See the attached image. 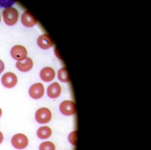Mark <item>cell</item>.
Masks as SVG:
<instances>
[{
    "label": "cell",
    "mask_w": 151,
    "mask_h": 150,
    "mask_svg": "<svg viewBox=\"0 0 151 150\" xmlns=\"http://www.w3.org/2000/svg\"><path fill=\"white\" fill-rule=\"evenodd\" d=\"M3 16L4 21L7 25L13 26L17 22L19 14L16 9L10 7L3 11Z\"/></svg>",
    "instance_id": "1"
},
{
    "label": "cell",
    "mask_w": 151,
    "mask_h": 150,
    "mask_svg": "<svg viewBox=\"0 0 151 150\" xmlns=\"http://www.w3.org/2000/svg\"><path fill=\"white\" fill-rule=\"evenodd\" d=\"M11 143L14 148L17 149H24L29 144V139L26 135L22 133H17L13 136Z\"/></svg>",
    "instance_id": "2"
},
{
    "label": "cell",
    "mask_w": 151,
    "mask_h": 150,
    "mask_svg": "<svg viewBox=\"0 0 151 150\" xmlns=\"http://www.w3.org/2000/svg\"><path fill=\"white\" fill-rule=\"evenodd\" d=\"M52 114L49 109L46 107L40 108L35 114V119L39 123L45 124L47 123L52 119Z\"/></svg>",
    "instance_id": "3"
},
{
    "label": "cell",
    "mask_w": 151,
    "mask_h": 150,
    "mask_svg": "<svg viewBox=\"0 0 151 150\" xmlns=\"http://www.w3.org/2000/svg\"><path fill=\"white\" fill-rule=\"evenodd\" d=\"M60 110L63 114L65 116H71L76 112V106L73 101L66 100L61 103Z\"/></svg>",
    "instance_id": "4"
},
{
    "label": "cell",
    "mask_w": 151,
    "mask_h": 150,
    "mask_svg": "<svg viewBox=\"0 0 151 150\" xmlns=\"http://www.w3.org/2000/svg\"><path fill=\"white\" fill-rule=\"evenodd\" d=\"M10 54L14 59L20 61L26 59L28 53L26 48L23 46L17 45L12 48Z\"/></svg>",
    "instance_id": "5"
},
{
    "label": "cell",
    "mask_w": 151,
    "mask_h": 150,
    "mask_svg": "<svg viewBox=\"0 0 151 150\" xmlns=\"http://www.w3.org/2000/svg\"><path fill=\"white\" fill-rule=\"evenodd\" d=\"M1 81L5 87L11 88L16 85L18 80L15 74L13 72H8L2 76Z\"/></svg>",
    "instance_id": "6"
},
{
    "label": "cell",
    "mask_w": 151,
    "mask_h": 150,
    "mask_svg": "<svg viewBox=\"0 0 151 150\" xmlns=\"http://www.w3.org/2000/svg\"><path fill=\"white\" fill-rule=\"evenodd\" d=\"M45 93V88L41 83H36L32 85L29 89V94L32 99H38L43 97Z\"/></svg>",
    "instance_id": "7"
},
{
    "label": "cell",
    "mask_w": 151,
    "mask_h": 150,
    "mask_svg": "<svg viewBox=\"0 0 151 150\" xmlns=\"http://www.w3.org/2000/svg\"><path fill=\"white\" fill-rule=\"evenodd\" d=\"M37 44L42 49H47L52 46L54 42L49 34H44L39 37Z\"/></svg>",
    "instance_id": "8"
},
{
    "label": "cell",
    "mask_w": 151,
    "mask_h": 150,
    "mask_svg": "<svg viewBox=\"0 0 151 150\" xmlns=\"http://www.w3.org/2000/svg\"><path fill=\"white\" fill-rule=\"evenodd\" d=\"M22 22L26 27L34 26L37 23V19L29 11H26L22 15Z\"/></svg>",
    "instance_id": "9"
},
{
    "label": "cell",
    "mask_w": 151,
    "mask_h": 150,
    "mask_svg": "<svg viewBox=\"0 0 151 150\" xmlns=\"http://www.w3.org/2000/svg\"><path fill=\"white\" fill-rule=\"evenodd\" d=\"M61 91V87L60 84L57 82H54L47 87V95L51 99H56L60 96Z\"/></svg>",
    "instance_id": "10"
},
{
    "label": "cell",
    "mask_w": 151,
    "mask_h": 150,
    "mask_svg": "<svg viewBox=\"0 0 151 150\" xmlns=\"http://www.w3.org/2000/svg\"><path fill=\"white\" fill-rule=\"evenodd\" d=\"M55 72L51 67H45L41 70L40 77L41 79L46 82H49L53 80L55 77Z\"/></svg>",
    "instance_id": "11"
},
{
    "label": "cell",
    "mask_w": 151,
    "mask_h": 150,
    "mask_svg": "<svg viewBox=\"0 0 151 150\" xmlns=\"http://www.w3.org/2000/svg\"><path fill=\"white\" fill-rule=\"evenodd\" d=\"M33 63L32 60L29 57H26L23 61H17L16 67L22 72H27L30 70L33 67Z\"/></svg>",
    "instance_id": "12"
},
{
    "label": "cell",
    "mask_w": 151,
    "mask_h": 150,
    "mask_svg": "<svg viewBox=\"0 0 151 150\" xmlns=\"http://www.w3.org/2000/svg\"><path fill=\"white\" fill-rule=\"evenodd\" d=\"M37 134V136L40 139H47L49 138L52 135V129L48 126H42L39 128Z\"/></svg>",
    "instance_id": "13"
},
{
    "label": "cell",
    "mask_w": 151,
    "mask_h": 150,
    "mask_svg": "<svg viewBox=\"0 0 151 150\" xmlns=\"http://www.w3.org/2000/svg\"><path fill=\"white\" fill-rule=\"evenodd\" d=\"M58 78L60 81L63 83H68L70 81L68 70L66 67H63L59 69L58 72Z\"/></svg>",
    "instance_id": "14"
},
{
    "label": "cell",
    "mask_w": 151,
    "mask_h": 150,
    "mask_svg": "<svg viewBox=\"0 0 151 150\" xmlns=\"http://www.w3.org/2000/svg\"><path fill=\"white\" fill-rule=\"evenodd\" d=\"M39 150H55V146L52 142L45 141L40 144Z\"/></svg>",
    "instance_id": "15"
},
{
    "label": "cell",
    "mask_w": 151,
    "mask_h": 150,
    "mask_svg": "<svg viewBox=\"0 0 151 150\" xmlns=\"http://www.w3.org/2000/svg\"><path fill=\"white\" fill-rule=\"evenodd\" d=\"M77 131H72L69 135L68 140L70 143L74 146L77 145Z\"/></svg>",
    "instance_id": "16"
},
{
    "label": "cell",
    "mask_w": 151,
    "mask_h": 150,
    "mask_svg": "<svg viewBox=\"0 0 151 150\" xmlns=\"http://www.w3.org/2000/svg\"><path fill=\"white\" fill-rule=\"evenodd\" d=\"M14 1H6L5 2L4 1H0V7H8L11 6L12 4L14 3Z\"/></svg>",
    "instance_id": "17"
},
{
    "label": "cell",
    "mask_w": 151,
    "mask_h": 150,
    "mask_svg": "<svg viewBox=\"0 0 151 150\" xmlns=\"http://www.w3.org/2000/svg\"><path fill=\"white\" fill-rule=\"evenodd\" d=\"M4 69H5V64L1 60H0V74L2 73Z\"/></svg>",
    "instance_id": "18"
},
{
    "label": "cell",
    "mask_w": 151,
    "mask_h": 150,
    "mask_svg": "<svg viewBox=\"0 0 151 150\" xmlns=\"http://www.w3.org/2000/svg\"><path fill=\"white\" fill-rule=\"evenodd\" d=\"M3 139H4V136L2 132L0 131V144L3 142Z\"/></svg>",
    "instance_id": "19"
},
{
    "label": "cell",
    "mask_w": 151,
    "mask_h": 150,
    "mask_svg": "<svg viewBox=\"0 0 151 150\" xmlns=\"http://www.w3.org/2000/svg\"><path fill=\"white\" fill-rule=\"evenodd\" d=\"M2 110H1V109L0 108V117L1 116V115H2Z\"/></svg>",
    "instance_id": "20"
},
{
    "label": "cell",
    "mask_w": 151,
    "mask_h": 150,
    "mask_svg": "<svg viewBox=\"0 0 151 150\" xmlns=\"http://www.w3.org/2000/svg\"><path fill=\"white\" fill-rule=\"evenodd\" d=\"M1 16H0V22H1Z\"/></svg>",
    "instance_id": "21"
}]
</instances>
